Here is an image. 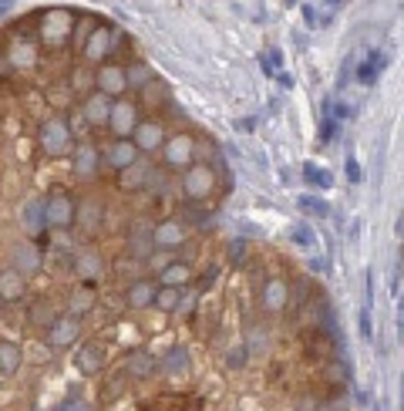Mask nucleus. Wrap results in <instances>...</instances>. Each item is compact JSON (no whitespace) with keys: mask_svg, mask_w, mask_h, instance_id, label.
Instances as JSON below:
<instances>
[{"mask_svg":"<svg viewBox=\"0 0 404 411\" xmlns=\"http://www.w3.org/2000/svg\"><path fill=\"white\" fill-rule=\"evenodd\" d=\"M216 189V169L212 165H202V162H192L186 172H182V192L192 199V203H202L209 199Z\"/></svg>","mask_w":404,"mask_h":411,"instance_id":"1","label":"nucleus"},{"mask_svg":"<svg viewBox=\"0 0 404 411\" xmlns=\"http://www.w3.org/2000/svg\"><path fill=\"white\" fill-rule=\"evenodd\" d=\"M162 159H165L168 169H189V165L196 162V138L186 135V132L165 138V145H162Z\"/></svg>","mask_w":404,"mask_h":411,"instance_id":"2","label":"nucleus"},{"mask_svg":"<svg viewBox=\"0 0 404 411\" xmlns=\"http://www.w3.org/2000/svg\"><path fill=\"white\" fill-rule=\"evenodd\" d=\"M138 122H142V119H138V105H135V101H128V98H115V101H112L108 128H112L115 138H131Z\"/></svg>","mask_w":404,"mask_h":411,"instance_id":"3","label":"nucleus"},{"mask_svg":"<svg viewBox=\"0 0 404 411\" xmlns=\"http://www.w3.org/2000/svg\"><path fill=\"white\" fill-rule=\"evenodd\" d=\"M71 128L68 122H61V119H51V122L40 125V149L47 152V155H64V152H71Z\"/></svg>","mask_w":404,"mask_h":411,"instance_id":"4","label":"nucleus"},{"mask_svg":"<svg viewBox=\"0 0 404 411\" xmlns=\"http://www.w3.org/2000/svg\"><path fill=\"white\" fill-rule=\"evenodd\" d=\"M75 216H78V206H75V199L68 192H54L47 199V226L68 229V226H75Z\"/></svg>","mask_w":404,"mask_h":411,"instance_id":"5","label":"nucleus"},{"mask_svg":"<svg viewBox=\"0 0 404 411\" xmlns=\"http://www.w3.org/2000/svg\"><path fill=\"white\" fill-rule=\"evenodd\" d=\"M94 91H101V95H108V98H125V91H128V71L118 68V64L98 68V75H94Z\"/></svg>","mask_w":404,"mask_h":411,"instance_id":"6","label":"nucleus"},{"mask_svg":"<svg viewBox=\"0 0 404 411\" xmlns=\"http://www.w3.org/2000/svg\"><path fill=\"white\" fill-rule=\"evenodd\" d=\"M112 51H115V31H112L108 24H98V27L88 34V41H84V58H88V61H105Z\"/></svg>","mask_w":404,"mask_h":411,"instance_id":"7","label":"nucleus"},{"mask_svg":"<svg viewBox=\"0 0 404 411\" xmlns=\"http://www.w3.org/2000/svg\"><path fill=\"white\" fill-rule=\"evenodd\" d=\"M165 125L155 122V119H149V122H138L135 128V135H131V142L138 145V152H162V145H165Z\"/></svg>","mask_w":404,"mask_h":411,"instance_id":"8","label":"nucleus"},{"mask_svg":"<svg viewBox=\"0 0 404 411\" xmlns=\"http://www.w3.org/2000/svg\"><path fill=\"white\" fill-rule=\"evenodd\" d=\"M101 169V152L91 149V145H78L75 149V159H71V172L78 175L81 182H91Z\"/></svg>","mask_w":404,"mask_h":411,"instance_id":"9","label":"nucleus"},{"mask_svg":"<svg viewBox=\"0 0 404 411\" xmlns=\"http://www.w3.org/2000/svg\"><path fill=\"white\" fill-rule=\"evenodd\" d=\"M81 115H84V122H88V125H101V128H108L112 98H108V95H101V91H91V95L84 98V105H81Z\"/></svg>","mask_w":404,"mask_h":411,"instance_id":"10","label":"nucleus"},{"mask_svg":"<svg viewBox=\"0 0 404 411\" xmlns=\"http://www.w3.org/2000/svg\"><path fill=\"white\" fill-rule=\"evenodd\" d=\"M105 159H108V165L112 169H128V165H135L138 159H142V152H138V145L131 142V138H115L108 149H105Z\"/></svg>","mask_w":404,"mask_h":411,"instance_id":"11","label":"nucleus"},{"mask_svg":"<svg viewBox=\"0 0 404 411\" xmlns=\"http://www.w3.org/2000/svg\"><path fill=\"white\" fill-rule=\"evenodd\" d=\"M186 243V226L175 223V219H165L152 229V247L155 249H175Z\"/></svg>","mask_w":404,"mask_h":411,"instance_id":"12","label":"nucleus"},{"mask_svg":"<svg viewBox=\"0 0 404 411\" xmlns=\"http://www.w3.org/2000/svg\"><path fill=\"white\" fill-rule=\"evenodd\" d=\"M68 34H71V17H68V14H47V17L40 21V38L47 44L68 41Z\"/></svg>","mask_w":404,"mask_h":411,"instance_id":"13","label":"nucleus"},{"mask_svg":"<svg viewBox=\"0 0 404 411\" xmlns=\"http://www.w3.org/2000/svg\"><path fill=\"white\" fill-rule=\"evenodd\" d=\"M152 175H155V172H152L149 165H145V162H142V159H138V162H135V165H128V169H121V172H118V189H125V192H135V189H145Z\"/></svg>","mask_w":404,"mask_h":411,"instance_id":"14","label":"nucleus"},{"mask_svg":"<svg viewBox=\"0 0 404 411\" xmlns=\"http://www.w3.org/2000/svg\"><path fill=\"white\" fill-rule=\"evenodd\" d=\"M24 293H27L24 273H17L14 266L0 270V300H3V303H17V300H21Z\"/></svg>","mask_w":404,"mask_h":411,"instance_id":"15","label":"nucleus"},{"mask_svg":"<svg viewBox=\"0 0 404 411\" xmlns=\"http://www.w3.org/2000/svg\"><path fill=\"white\" fill-rule=\"evenodd\" d=\"M75 368L81 374H98V371L105 368V351L98 344H81L78 354H75Z\"/></svg>","mask_w":404,"mask_h":411,"instance_id":"16","label":"nucleus"},{"mask_svg":"<svg viewBox=\"0 0 404 411\" xmlns=\"http://www.w3.org/2000/svg\"><path fill=\"white\" fill-rule=\"evenodd\" d=\"M47 340H51L54 347H64V344L78 340V317H61V321H54L51 330H47Z\"/></svg>","mask_w":404,"mask_h":411,"instance_id":"17","label":"nucleus"},{"mask_svg":"<svg viewBox=\"0 0 404 411\" xmlns=\"http://www.w3.org/2000/svg\"><path fill=\"white\" fill-rule=\"evenodd\" d=\"M155 293H159L155 284H149V280H135V284L128 287V307H135V310L155 307Z\"/></svg>","mask_w":404,"mask_h":411,"instance_id":"18","label":"nucleus"},{"mask_svg":"<svg viewBox=\"0 0 404 411\" xmlns=\"http://www.w3.org/2000/svg\"><path fill=\"white\" fill-rule=\"evenodd\" d=\"M286 297H290V290L283 280H266V287H263V310H270V314H280L283 307H286Z\"/></svg>","mask_w":404,"mask_h":411,"instance_id":"19","label":"nucleus"},{"mask_svg":"<svg viewBox=\"0 0 404 411\" xmlns=\"http://www.w3.org/2000/svg\"><path fill=\"white\" fill-rule=\"evenodd\" d=\"M14 270L24 273V277L38 270V249H34V243H17L14 247Z\"/></svg>","mask_w":404,"mask_h":411,"instance_id":"20","label":"nucleus"},{"mask_svg":"<svg viewBox=\"0 0 404 411\" xmlns=\"http://www.w3.org/2000/svg\"><path fill=\"white\" fill-rule=\"evenodd\" d=\"M384 61H388V58H384L381 51H370V54L361 61V68H357V82L374 84L377 82V75H381V68H384Z\"/></svg>","mask_w":404,"mask_h":411,"instance_id":"21","label":"nucleus"},{"mask_svg":"<svg viewBox=\"0 0 404 411\" xmlns=\"http://www.w3.org/2000/svg\"><path fill=\"white\" fill-rule=\"evenodd\" d=\"M159 280H162V287H186L192 280V270L186 263H168V266H162Z\"/></svg>","mask_w":404,"mask_h":411,"instance_id":"22","label":"nucleus"},{"mask_svg":"<svg viewBox=\"0 0 404 411\" xmlns=\"http://www.w3.org/2000/svg\"><path fill=\"white\" fill-rule=\"evenodd\" d=\"M21 368V347L7 337H0V371L3 374H17Z\"/></svg>","mask_w":404,"mask_h":411,"instance_id":"23","label":"nucleus"},{"mask_svg":"<svg viewBox=\"0 0 404 411\" xmlns=\"http://www.w3.org/2000/svg\"><path fill=\"white\" fill-rule=\"evenodd\" d=\"M152 371H155V358H152V354L135 351V354L128 358V374H131V377H145V374H152Z\"/></svg>","mask_w":404,"mask_h":411,"instance_id":"24","label":"nucleus"},{"mask_svg":"<svg viewBox=\"0 0 404 411\" xmlns=\"http://www.w3.org/2000/svg\"><path fill=\"white\" fill-rule=\"evenodd\" d=\"M75 223H81L84 229H98V223H101V203H81Z\"/></svg>","mask_w":404,"mask_h":411,"instance_id":"25","label":"nucleus"},{"mask_svg":"<svg viewBox=\"0 0 404 411\" xmlns=\"http://www.w3.org/2000/svg\"><path fill=\"white\" fill-rule=\"evenodd\" d=\"M179 303H182V287H159V293H155V307L159 310L172 314Z\"/></svg>","mask_w":404,"mask_h":411,"instance_id":"26","label":"nucleus"},{"mask_svg":"<svg viewBox=\"0 0 404 411\" xmlns=\"http://www.w3.org/2000/svg\"><path fill=\"white\" fill-rule=\"evenodd\" d=\"M94 303V287H81L75 297H71V303H68V314L71 317H81V314H88V307Z\"/></svg>","mask_w":404,"mask_h":411,"instance_id":"27","label":"nucleus"},{"mask_svg":"<svg viewBox=\"0 0 404 411\" xmlns=\"http://www.w3.org/2000/svg\"><path fill=\"white\" fill-rule=\"evenodd\" d=\"M47 226V203H31L27 206V229L38 233Z\"/></svg>","mask_w":404,"mask_h":411,"instance_id":"28","label":"nucleus"},{"mask_svg":"<svg viewBox=\"0 0 404 411\" xmlns=\"http://www.w3.org/2000/svg\"><path fill=\"white\" fill-rule=\"evenodd\" d=\"M10 61L17 64V68H31L34 64V44H14L10 47Z\"/></svg>","mask_w":404,"mask_h":411,"instance_id":"29","label":"nucleus"},{"mask_svg":"<svg viewBox=\"0 0 404 411\" xmlns=\"http://www.w3.org/2000/svg\"><path fill=\"white\" fill-rule=\"evenodd\" d=\"M303 175H307V182H314V186H320V189H330V182H333V179H330V172H323L320 165H303Z\"/></svg>","mask_w":404,"mask_h":411,"instance_id":"30","label":"nucleus"},{"mask_svg":"<svg viewBox=\"0 0 404 411\" xmlns=\"http://www.w3.org/2000/svg\"><path fill=\"white\" fill-rule=\"evenodd\" d=\"M152 82V71L145 68V64H131L128 68V88L135 84V88H145V84Z\"/></svg>","mask_w":404,"mask_h":411,"instance_id":"31","label":"nucleus"},{"mask_svg":"<svg viewBox=\"0 0 404 411\" xmlns=\"http://www.w3.org/2000/svg\"><path fill=\"white\" fill-rule=\"evenodd\" d=\"M300 209H303V212H310V216H330L327 203L317 199V196H300Z\"/></svg>","mask_w":404,"mask_h":411,"instance_id":"32","label":"nucleus"},{"mask_svg":"<svg viewBox=\"0 0 404 411\" xmlns=\"http://www.w3.org/2000/svg\"><path fill=\"white\" fill-rule=\"evenodd\" d=\"M186 368V347H172L165 358V371H182Z\"/></svg>","mask_w":404,"mask_h":411,"instance_id":"33","label":"nucleus"},{"mask_svg":"<svg viewBox=\"0 0 404 411\" xmlns=\"http://www.w3.org/2000/svg\"><path fill=\"white\" fill-rule=\"evenodd\" d=\"M81 260H84V263H81V273H84V277H91V273L98 277V270H101V263H98V256H91V253H84Z\"/></svg>","mask_w":404,"mask_h":411,"instance_id":"34","label":"nucleus"},{"mask_svg":"<svg viewBox=\"0 0 404 411\" xmlns=\"http://www.w3.org/2000/svg\"><path fill=\"white\" fill-rule=\"evenodd\" d=\"M242 361H246V351H242V347H236V351L226 358V364H229V368H242Z\"/></svg>","mask_w":404,"mask_h":411,"instance_id":"35","label":"nucleus"},{"mask_svg":"<svg viewBox=\"0 0 404 411\" xmlns=\"http://www.w3.org/2000/svg\"><path fill=\"white\" fill-rule=\"evenodd\" d=\"M347 179H351V182H361V165L354 162V159H347Z\"/></svg>","mask_w":404,"mask_h":411,"instance_id":"36","label":"nucleus"},{"mask_svg":"<svg viewBox=\"0 0 404 411\" xmlns=\"http://www.w3.org/2000/svg\"><path fill=\"white\" fill-rule=\"evenodd\" d=\"M401 340H404V314H401Z\"/></svg>","mask_w":404,"mask_h":411,"instance_id":"37","label":"nucleus"}]
</instances>
